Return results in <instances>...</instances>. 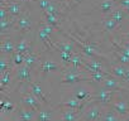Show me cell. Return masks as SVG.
<instances>
[{"label": "cell", "mask_w": 129, "mask_h": 121, "mask_svg": "<svg viewBox=\"0 0 129 121\" xmlns=\"http://www.w3.org/2000/svg\"><path fill=\"white\" fill-rule=\"evenodd\" d=\"M24 65H27V66L30 67L32 70L39 68V66H41V55H39L38 53H36L34 50L27 53V54H25Z\"/></svg>", "instance_id": "cell-17"}, {"label": "cell", "mask_w": 129, "mask_h": 121, "mask_svg": "<svg viewBox=\"0 0 129 121\" xmlns=\"http://www.w3.org/2000/svg\"><path fill=\"white\" fill-rule=\"evenodd\" d=\"M7 8H8L9 14H10L12 17H14V18H18V17L22 15L23 12L25 10L23 2H8V3H7Z\"/></svg>", "instance_id": "cell-15"}, {"label": "cell", "mask_w": 129, "mask_h": 121, "mask_svg": "<svg viewBox=\"0 0 129 121\" xmlns=\"http://www.w3.org/2000/svg\"><path fill=\"white\" fill-rule=\"evenodd\" d=\"M17 116L13 117L12 120H22V121H32V120H37V111L28 108L23 105H20L17 110Z\"/></svg>", "instance_id": "cell-10"}, {"label": "cell", "mask_w": 129, "mask_h": 121, "mask_svg": "<svg viewBox=\"0 0 129 121\" xmlns=\"http://www.w3.org/2000/svg\"><path fill=\"white\" fill-rule=\"evenodd\" d=\"M24 60H25V54L24 53H19V52H14L12 54V63L13 67L17 68L22 65H24Z\"/></svg>", "instance_id": "cell-27"}, {"label": "cell", "mask_w": 129, "mask_h": 121, "mask_svg": "<svg viewBox=\"0 0 129 121\" xmlns=\"http://www.w3.org/2000/svg\"><path fill=\"white\" fill-rule=\"evenodd\" d=\"M79 82H92L91 76L87 72L75 70L70 66H63L62 67V76H61V82L59 85L62 86H72Z\"/></svg>", "instance_id": "cell-1"}, {"label": "cell", "mask_w": 129, "mask_h": 121, "mask_svg": "<svg viewBox=\"0 0 129 121\" xmlns=\"http://www.w3.org/2000/svg\"><path fill=\"white\" fill-rule=\"evenodd\" d=\"M41 18H43L49 25H52L57 32H59L61 29H59V24H61V19L58 18V17H56V15H53V14H51V13H48V12H46V10H42V15H41Z\"/></svg>", "instance_id": "cell-22"}, {"label": "cell", "mask_w": 129, "mask_h": 121, "mask_svg": "<svg viewBox=\"0 0 129 121\" xmlns=\"http://www.w3.org/2000/svg\"><path fill=\"white\" fill-rule=\"evenodd\" d=\"M103 27H104V29H105L106 32H113V30H115V29L119 27V24H118V22H116L114 18H111L110 15H105L104 19H103Z\"/></svg>", "instance_id": "cell-26"}, {"label": "cell", "mask_w": 129, "mask_h": 121, "mask_svg": "<svg viewBox=\"0 0 129 121\" xmlns=\"http://www.w3.org/2000/svg\"><path fill=\"white\" fill-rule=\"evenodd\" d=\"M49 3H51V0H38V4H39L41 10H46L48 8Z\"/></svg>", "instance_id": "cell-30"}, {"label": "cell", "mask_w": 129, "mask_h": 121, "mask_svg": "<svg viewBox=\"0 0 129 121\" xmlns=\"http://www.w3.org/2000/svg\"><path fill=\"white\" fill-rule=\"evenodd\" d=\"M111 18H114L116 22H118V24L120 25L125 19H129V15H128V13H126V10L124 9V8H121V7H116L110 14H109Z\"/></svg>", "instance_id": "cell-23"}, {"label": "cell", "mask_w": 129, "mask_h": 121, "mask_svg": "<svg viewBox=\"0 0 129 121\" xmlns=\"http://www.w3.org/2000/svg\"><path fill=\"white\" fill-rule=\"evenodd\" d=\"M14 82H15L14 70H8L7 72L0 75V92H2V95H5L7 92H9Z\"/></svg>", "instance_id": "cell-7"}, {"label": "cell", "mask_w": 129, "mask_h": 121, "mask_svg": "<svg viewBox=\"0 0 129 121\" xmlns=\"http://www.w3.org/2000/svg\"><path fill=\"white\" fill-rule=\"evenodd\" d=\"M32 72H33V70L30 67H28L27 65H22V66L17 67L14 70L15 82H27V83H29L30 81H33Z\"/></svg>", "instance_id": "cell-8"}, {"label": "cell", "mask_w": 129, "mask_h": 121, "mask_svg": "<svg viewBox=\"0 0 129 121\" xmlns=\"http://www.w3.org/2000/svg\"><path fill=\"white\" fill-rule=\"evenodd\" d=\"M74 96H75L76 98L81 100V101H85V100H90L91 93H90V92H87V91H86V90H84V88H80V90H76V91H75Z\"/></svg>", "instance_id": "cell-29"}, {"label": "cell", "mask_w": 129, "mask_h": 121, "mask_svg": "<svg viewBox=\"0 0 129 121\" xmlns=\"http://www.w3.org/2000/svg\"><path fill=\"white\" fill-rule=\"evenodd\" d=\"M17 23V18L9 15L5 19H0V29H2V34H9L10 30H14Z\"/></svg>", "instance_id": "cell-19"}, {"label": "cell", "mask_w": 129, "mask_h": 121, "mask_svg": "<svg viewBox=\"0 0 129 121\" xmlns=\"http://www.w3.org/2000/svg\"><path fill=\"white\" fill-rule=\"evenodd\" d=\"M54 108L51 106H43L39 112H37V121H49L54 120Z\"/></svg>", "instance_id": "cell-20"}, {"label": "cell", "mask_w": 129, "mask_h": 121, "mask_svg": "<svg viewBox=\"0 0 129 121\" xmlns=\"http://www.w3.org/2000/svg\"><path fill=\"white\" fill-rule=\"evenodd\" d=\"M33 50V44L30 43V37L29 34H24L20 37V39L15 43V52H19V53H29Z\"/></svg>", "instance_id": "cell-12"}, {"label": "cell", "mask_w": 129, "mask_h": 121, "mask_svg": "<svg viewBox=\"0 0 129 121\" xmlns=\"http://www.w3.org/2000/svg\"><path fill=\"white\" fill-rule=\"evenodd\" d=\"M125 10H126V13H128V15H129V7H126V8H125Z\"/></svg>", "instance_id": "cell-35"}, {"label": "cell", "mask_w": 129, "mask_h": 121, "mask_svg": "<svg viewBox=\"0 0 129 121\" xmlns=\"http://www.w3.org/2000/svg\"><path fill=\"white\" fill-rule=\"evenodd\" d=\"M103 111H104V106L101 103L95 102V101H90L84 107L80 121H98L101 118Z\"/></svg>", "instance_id": "cell-2"}, {"label": "cell", "mask_w": 129, "mask_h": 121, "mask_svg": "<svg viewBox=\"0 0 129 121\" xmlns=\"http://www.w3.org/2000/svg\"><path fill=\"white\" fill-rule=\"evenodd\" d=\"M32 27H33V23H32L30 15L28 14V10H24L23 14L17 18V23H15L14 30L19 32L22 35H24V34H28L32 30Z\"/></svg>", "instance_id": "cell-4"}, {"label": "cell", "mask_w": 129, "mask_h": 121, "mask_svg": "<svg viewBox=\"0 0 129 121\" xmlns=\"http://www.w3.org/2000/svg\"><path fill=\"white\" fill-rule=\"evenodd\" d=\"M8 70H15L12 63V55L2 54V57H0V75L7 72Z\"/></svg>", "instance_id": "cell-25"}, {"label": "cell", "mask_w": 129, "mask_h": 121, "mask_svg": "<svg viewBox=\"0 0 129 121\" xmlns=\"http://www.w3.org/2000/svg\"><path fill=\"white\" fill-rule=\"evenodd\" d=\"M0 52H2V54H8V55H12L15 52V43L12 40L9 34H2Z\"/></svg>", "instance_id": "cell-13"}, {"label": "cell", "mask_w": 129, "mask_h": 121, "mask_svg": "<svg viewBox=\"0 0 129 121\" xmlns=\"http://www.w3.org/2000/svg\"><path fill=\"white\" fill-rule=\"evenodd\" d=\"M52 45H53V49L56 52H66V53H71V54H74V53H81V50L76 48V43L72 39H70L67 42H63V43L52 42Z\"/></svg>", "instance_id": "cell-9"}, {"label": "cell", "mask_w": 129, "mask_h": 121, "mask_svg": "<svg viewBox=\"0 0 129 121\" xmlns=\"http://www.w3.org/2000/svg\"><path fill=\"white\" fill-rule=\"evenodd\" d=\"M62 67L63 65H58L53 60H46V62H42L41 66H39V70L41 72L43 73V76L48 75L49 72H56V71H62Z\"/></svg>", "instance_id": "cell-18"}, {"label": "cell", "mask_w": 129, "mask_h": 121, "mask_svg": "<svg viewBox=\"0 0 129 121\" xmlns=\"http://www.w3.org/2000/svg\"><path fill=\"white\" fill-rule=\"evenodd\" d=\"M113 55H114V62H118V63H121V65L129 66V57L124 55L123 53L118 52V50L114 49V48H113Z\"/></svg>", "instance_id": "cell-28"}, {"label": "cell", "mask_w": 129, "mask_h": 121, "mask_svg": "<svg viewBox=\"0 0 129 121\" xmlns=\"http://www.w3.org/2000/svg\"><path fill=\"white\" fill-rule=\"evenodd\" d=\"M100 120H104V121H116V120H121V116L113 107H110L108 105V106H104V111H103V115H101Z\"/></svg>", "instance_id": "cell-21"}, {"label": "cell", "mask_w": 129, "mask_h": 121, "mask_svg": "<svg viewBox=\"0 0 129 121\" xmlns=\"http://www.w3.org/2000/svg\"><path fill=\"white\" fill-rule=\"evenodd\" d=\"M29 90H30V92L43 103V106H51V102L48 101V98H47V96L44 95V92H43V90H42V87L37 83V82H34V81H30L29 83Z\"/></svg>", "instance_id": "cell-14"}, {"label": "cell", "mask_w": 129, "mask_h": 121, "mask_svg": "<svg viewBox=\"0 0 129 121\" xmlns=\"http://www.w3.org/2000/svg\"><path fill=\"white\" fill-rule=\"evenodd\" d=\"M109 106L113 107L120 116H121V120H123V116H125L128 112H129V102L124 98H121L118 92L115 93V96L113 97V100L109 102Z\"/></svg>", "instance_id": "cell-6"}, {"label": "cell", "mask_w": 129, "mask_h": 121, "mask_svg": "<svg viewBox=\"0 0 129 121\" xmlns=\"http://www.w3.org/2000/svg\"><path fill=\"white\" fill-rule=\"evenodd\" d=\"M116 2L115 0H103L99 4V10L101 12L103 15H109L115 8H116Z\"/></svg>", "instance_id": "cell-24"}, {"label": "cell", "mask_w": 129, "mask_h": 121, "mask_svg": "<svg viewBox=\"0 0 129 121\" xmlns=\"http://www.w3.org/2000/svg\"><path fill=\"white\" fill-rule=\"evenodd\" d=\"M116 92H118V91H110V90L104 88L103 86H100V88H99L96 92L91 93L90 101H95V102L101 103L103 106H108L109 102L113 100V97L115 96Z\"/></svg>", "instance_id": "cell-3"}, {"label": "cell", "mask_w": 129, "mask_h": 121, "mask_svg": "<svg viewBox=\"0 0 129 121\" xmlns=\"http://www.w3.org/2000/svg\"><path fill=\"white\" fill-rule=\"evenodd\" d=\"M116 2V5L118 7H121V8H126V7H129V0H115Z\"/></svg>", "instance_id": "cell-31"}, {"label": "cell", "mask_w": 129, "mask_h": 121, "mask_svg": "<svg viewBox=\"0 0 129 121\" xmlns=\"http://www.w3.org/2000/svg\"><path fill=\"white\" fill-rule=\"evenodd\" d=\"M124 85H129V66H126V70H125V76H124V81H123Z\"/></svg>", "instance_id": "cell-32"}, {"label": "cell", "mask_w": 129, "mask_h": 121, "mask_svg": "<svg viewBox=\"0 0 129 121\" xmlns=\"http://www.w3.org/2000/svg\"><path fill=\"white\" fill-rule=\"evenodd\" d=\"M120 38L124 39V40H126V42H129V32H124V33H121V34H120Z\"/></svg>", "instance_id": "cell-33"}, {"label": "cell", "mask_w": 129, "mask_h": 121, "mask_svg": "<svg viewBox=\"0 0 129 121\" xmlns=\"http://www.w3.org/2000/svg\"><path fill=\"white\" fill-rule=\"evenodd\" d=\"M61 112V120L64 121H80L81 117V111L70 108V107H56Z\"/></svg>", "instance_id": "cell-11"}, {"label": "cell", "mask_w": 129, "mask_h": 121, "mask_svg": "<svg viewBox=\"0 0 129 121\" xmlns=\"http://www.w3.org/2000/svg\"><path fill=\"white\" fill-rule=\"evenodd\" d=\"M125 70H126V66L125 65L114 62L110 66V68H109V73L113 77H115V78H118V80H120L123 82L124 81V76H125Z\"/></svg>", "instance_id": "cell-16"}, {"label": "cell", "mask_w": 129, "mask_h": 121, "mask_svg": "<svg viewBox=\"0 0 129 121\" xmlns=\"http://www.w3.org/2000/svg\"><path fill=\"white\" fill-rule=\"evenodd\" d=\"M20 105L32 108L37 112H39L43 107V103L32 93V92H22L20 93Z\"/></svg>", "instance_id": "cell-5"}, {"label": "cell", "mask_w": 129, "mask_h": 121, "mask_svg": "<svg viewBox=\"0 0 129 121\" xmlns=\"http://www.w3.org/2000/svg\"><path fill=\"white\" fill-rule=\"evenodd\" d=\"M19 2H23V3H27V2H36V0H19Z\"/></svg>", "instance_id": "cell-34"}]
</instances>
